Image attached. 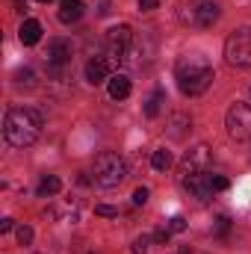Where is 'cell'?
<instances>
[{
  "mask_svg": "<svg viewBox=\"0 0 251 254\" xmlns=\"http://www.w3.org/2000/svg\"><path fill=\"white\" fill-rule=\"evenodd\" d=\"M210 187H213V192H225L231 187V181L225 175H210Z\"/></svg>",
  "mask_w": 251,
  "mask_h": 254,
  "instance_id": "ffe728a7",
  "label": "cell"
},
{
  "mask_svg": "<svg viewBox=\"0 0 251 254\" xmlns=\"http://www.w3.org/2000/svg\"><path fill=\"white\" fill-rule=\"evenodd\" d=\"M225 127H228V136L234 142H249L251 139V104L237 101L228 116H225Z\"/></svg>",
  "mask_w": 251,
  "mask_h": 254,
  "instance_id": "8992f818",
  "label": "cell"
},
{
  "mask_svg": "<svg viewBox=\"0 0 251 254\" xmlns=\"http://www.w3.org/2000/svg\"><path fill=\"white\" fill-rule=\"evenodd\" d=\"M169 237H172V228H169V225L154 231V243H160V246H163V243H169Z\"/></svg>",
  "mask_w": 251,
  "mask_h": 254,
  "instance_id": "603a6c76",
  "label": "cell"
},
{
  "mask_svg": "<svg viewBox=\"0 0 251 254\" xmlns=\"http://www.w3.org/2000/svg\"><path fill=\"white\" fill-rule=\"evenodd\" d=\"M15 237H18V243H21V246H30V243H33V228H30V225H18Z\"/></svg>",
  "mask_w": 251,
  "mask_h": 254,
  "instance_id": "d6986e66",
  "label": "cell"
},
{
  "mask_svg": "<svg viewBox=\"0 0 251 254\" xmlns=\"http://www.w3.org/2000/svg\"><path fill=\"white\" fill-rule=\"evenodd\" d=\"M95 213H98V216H107V219L119 216V210H116V207H110V204H101V207H95Z\"/></svg>",
  "mask_w": 251,
  "mask_h": 254,
  "instance_id": "d4e9b609",
  "label": "cell"
},
{
  "mask_svg": "<svg viewBox=\"0 0 251 254\" xmlns=\"http://www.w3.org/2000/svg\"><path fill=\"white\" fill-rule=\"evenodd\" d=\"M184 127H189L187 116H181V113H178V116H172V136H175V139H181V136H184Z\"/></svg>",
  "mask_w": 251,
  "mask_h": 254,
  "instance_id": "ac0fdd59",
  "label": "cell"
},
{
  "mask_svg": "<svg viewBox=\"0 0 251 254\" xmlns=\"http://www.w3.org/2000/svg\"><path fill=\"white\" fill-rule=\"evenodd\" d=\"M151 166H154V172H166V169L172 166V154H169L166 148L154 151V154H151Z\"/></svg>",
  "mask_w": 251,
  "mask_h": 254,
  "instance_id": "e0dca14e",
  "label": "cell"
},
{
  "mask_svg": "<svg viewBox=\"0 0 251 254\" xmlns=\"http://www.w3.org/2000/svg\"><path fill=\"white\" fill-rule=\"evenodd\" d=\"M15 83L33 86V71H30V68H21V71H15Z\"/></svg>",
  "mask_w": 251,
  "mask_h": 254,
  "instance_id": "44dd1931",
  "label": "cell"
},
{
  "mask_svg": "<svg viewBox=\"0 0 251 254\" xmlns=\"http://www.w3.org/2000/svg\"><path fill=\"white\" fill-rule=\"evenodd\" d=\"M216 71H213V63L204 57V54H184L178 65H175V80L181 86V92L195 98V95H204L213 83Z\"/></svg>",
  "mask_w": 251,
  "mask_h": 254,
  "instance_id": "6da1fadb",
  "label": "cell"
},
{
  "mask_svg": "<svg viewBox=\"0 0 251 254\" xmlns=\"http://www.w3.org/2000/svg\"><path fill=\"white\" fill-rule=\"evenodd\" d=\"M63 190V181L57 178V175H48V178H42V184H39V195L45 198V195H57V192Z\"/></svg>",
  "mask_w": 251,
  "mask_h": 254,
  "instance_id": "2e32d148",
  "label": "cell"
},
{
  "mask_svg": "<svg viewBox=\"0 0 251 254\" xmlns=\"http://www.w3.org/2000/svg\"><path fill=\"white\" fill-rule=\"evenodd\" d=\"M127 178V166L125 160L113 151H104L95 157V184L104 190H116L122 181Z\"/></svg>",
  "mask_w": 251,
  "mask_h": 254,
  "instance_id": "3957f363",
  "label": "cell"
},
{
  "mask_svg": "<svg viewBox=\"0 0 251 254\" xmlns=\"http://www.w3.org/2000/svg\"><path fill=\"white\" fill-rule=\"evenodd\" d=\"M133 254H148V237H139L133 243Z\"/></svg>",
  "mask_w": 251,
  "mask_h": 254,
  "instance_id": "4316f807",
  "label": "cell"
},
{
  "mask_svg": "<svg viewBox=\"0 0 251 254\" xmlns=\"http://www.w3.org/2000/svg\"><path fill=\"white\" fill-rule=\"evenodd\" d=\"M184 187H187L198 201H210L213 198V187H210V172H195L184 178Z\"/></svg>",
  "mask_w": 251,
  "mask_h": 254,
  "instance_id": "8fae6325",
  "label": "cell"
},
{
  "mask_svg": "<svg viewBox=\"0 0 251 254\" xmlns=\"http://www.w3.org/2000/svg\"><path fill=\"white\" fill-rule=\"evenodd\" d=\"M157 6H160L157 0H139V9H142V12H151V9H157Z\"/></svg>",
  "mask_w": 251,
  "mask_h": 254,
  "instance_id": "f1b7e54d",
  "label": "cell"
},
{
  "mask_svg": "<svg viewBox=\"0 0 251 254\" xmlns=\"http://www.w3.org/2000/svg\"><path fill=\"white\" fill-rule=\"evenodd\" d=\"M228 231H231V219H228V216H219V219H216V234H219V237H228Z\"/></svg>",
  "mask_w": 251,
  "mask_h": 254,
  "instance_id": "7402d4cb",
  "label": "cell"
},
{
  "mask_svg": "<svg viewBox=\"0 0 251 254\" xmlns=\"http://www.w3.org/2000/svg\"><path fill=\"white\" fill-rule=\"evenodd\" d=\"M39 3H51V0H39Z\"/></svg>",
  "mask_w": 251,
  "mask_h": 254,
  "instance_id": "f546056e",
  "label": "cell"
},
{
  "mask_svg": "<svg viewBox=\"0 0 251 254\" xmlns=\"http://www.w3.org/2000/svg\"><path fill=\"white\" fill-rule=\"evenodd\" d=\"M107 83H110L107 89H110V98H113V101H125L127 95L133 92V83H130L127 74H113Z\"/></svg>",
  "mask_w": 251,
  "mask_h": 254,
  "instance_id": "7c38bea8",
  "label": "cell"
},
{
  "mask_svg": "<svg viewBox=\"0 0 251 254\" xmlns=\"http://www.w3.org/2000/svg\"><path fill=\"white\" fill-rule=\"evenodd\" d=\"M169 228H172V234H181V231H187V219H184V216H175V219L169 222Z\"/></svg>",
  "mask_w": 251,
  "mask_h": 254,
  "instance_id": "cb8c5ba5",
  "label": "cell"
},
{
  "mask_svg": "<svg viewBox=\"0 0 251 254\" xmlns=\"http://www.w3.org/2000/svg\"><path fill=\"white\" fill-rule=\"evenodd\" d=\"M178 15H181V21L189 24V27L207 30V27H213V24L219 21L222 9H219V3H213V0H184Z\"/></svg>",
  "mask_w": 251,
  "mask_h": 254,
  "instance_id": "277c9868",
  "label": "cell"
},
{
  "mask_svg": "<svg viewBox=\"0 0 251 254\" xmlns=\"http://www.w3.org/2000/svg\"><path fill=\"white\" fill-rule=\"evenodd\" d=\"M3 136L12 148H30L42 136V116L36 110L12 107L3 119Z\"/></svg>",
  "mask_w": 251,
  "mask_h": 254,
  "instance_id": "7a4b0ae2",
  "label": "cell"
},
{
  "mask_svg": "<svg viewBox=\"0 0 251 254\" xmlns=\"http://www.w3.org/2000/svg\"><path fill=\"white\" fill-rule=\"evenodd\" d=\"M163 101H166V92H163V89H157V92L145 101V116H148V119H157V116H160V104H163Z\"/></svg>",
  "mask_w": 251,
  "mask_h": 254,
  "instance_id": "9a60e30c",
  "label": "cell"
},
{
  "mask_svg": "<svg viewBox=\"0 0 251 254\" xmlns=\"http://www.w3.org/2000/svg\"><path fill=\"white\" fill-rule=\"evenodd\" d=\"M145 201H148V190H145V187H139V190L133 192V204H136V207H142Z\"/></svg>",
  "mask_w": 251,
  "mask_h": 254,
  "instance_id": "484cf974",
  "label": "cell"
},
{
  "mask_svg": "<svg viewBox=\"0 0 251 254\" xmlns=\"http://www.w3.org/2000/svg\"><path fill=\"white\" fill-rule=\"evenodd\" d=\"M18 39H21V45H39L42 42V24L36 18H27L18 30Z\"/></svg>",
  "mask_w": 251,
  "mask_h": 254,
  "instance_id": "4fadbf2b",
  "label": "cell"
},
{
  "mask_svg": "<svg viewBox=\"0 0 251 254\" xmlns=\"http://www.w3.org/2000/svg\"><path fill=\"white\" fill-rule=\"evenodd\" d=\"M225 60L237 68H251V27H240L228 36Z\"/></svg>",
  "mask_w": 251,
  "mask_h": 254,
  "instance_id": "5b68a950",
  "label": "cell"
},
{
  "mask_svg": "<svg viewBox=\"0 0 251 254\" xmlns=\"http://www.w3.org/2000/svg\"><path fill=\"white\" fill-rule=\"evenodd\" d=\"M119 65L116 57H95V60H89L86 63V80L92 83V86H98V83H104L107 77H110V71Z\"/></svg>",
  "mask_w": 251,
  "mask_h": 254,
  "instance_id": "9c48e42d",
  "label": "cell"
},
{
  "mask_svg": "<svg viewBox=\"0 0 251 254\" xmlns=\"http://www.w3.org/2000/svg\"><path fill=\"white\" fill-rule=\"evenodd\" d=\"M130 42H133V30L127 27V24H119V27H113V30H107V57H116L119 63L125 60L127 48H130Z\"/></svg>",
  "mask_w": 251,
  "mask_h": 254,
  "instance_id": "52a82bcc",
  "label": "cell"
},
{
  "mask_svg": "<svg viewBox=\"0 0 251 254\" xmlns=\"http://www.w3.org/2000/svg\"><path fill=\"white\" fill-rule=\"evenodd\" d=\"M207 163H210V148L207 145H195L189 148L181 160V175H195V172H207Z\"/></svg>",
  "mask_w": 251,
  "mask_h": 254,
  "instance_id": "ba28073f",
  "label": "cell"
},
{
  "mask_svg": "<svg viewBox=\"0 0 251 254\" xmlns=\"http://www.w3.org/2000/svg\"><path fill=\"white\" fill-rule=\"evenodd\" d=\"M83 3L80 0H60V21L63 24H74V21H80L83 18Z\"/></svg>",
  "mask_w": 251,
  "mask_h": 254,
  "instance_id": "5bb4252c",
  "label": "cell"
},
{
  "mask_svg": "<svg viewBox=\"0 0 251 254\" xmlns=\"http://www.w3.org/2000/svg\"><path fill=\"white\" fill-rule=\"evenodd\" d=\"M45 60H48V68H51V71H63L65 65L71 63V45H68L65 39H54V42L48 45Z\"/></svg>",
  "mask_w": 251,
  "mask_h": 254,
  "instance_id": "30bf717a",
  "label": "cell"
},
{
  "mask_svg": "<svg viewBox=\"0 0 251 254\" xmlns=\"http://www.w3.org/2000/svg\"><path fill=\"white\" fill-rule=\"evenodd\" d=\"M15 228V219H0V234H9Z\"/></svg>",
  "mask_w": 251,
  "mask_h": 254,
  "instance_id": "83f0119b",
  "label": "cell"
}]
</instances>
